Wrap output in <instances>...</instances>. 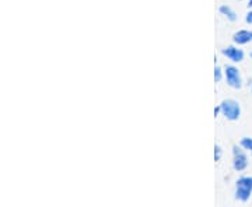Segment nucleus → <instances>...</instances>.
Listing matches in <instances>:
<instances>
[{
    "label": "nucleus",
    "instance_id": "nucleus-1",
    "mask_svg": "<svg viewBox=\"0 0 252 207\" xmlns=\"http://www.w3.org/2000/svg\"><path fill=\"white\" fill-rule=\"evenodd\" d=\"M252 196V177H241L235 182V200L247 203Z\"/></svg>",
    "mask_w": 252,
    "mask_h": 207
},
{
    "label": "nucleus",
    "instance_id": "nucleus-2",
    "mask_svg": "<svg viewBox=\"0 0 252 207\" xmlns=\"http://www.w3.org/2000/svg\"><path fill=\"white\" fill-rule=\"evenodd\" d=\"M220 107H221V115L227 119V120H238L241 117V105L238 101L231 98L223 99L220 102Z\"/></svg>",
    "mask_w": 252,
    "mask_h": 207
},
{
    "label": "nucleus",
    "instance_id": "nucleus-3",
    "mask_svg": "<svg viewBox=\"0 0 252 207\" xmlns=\"http://www.w3.org/2000/svg\"><path fill=\"white\" fill-rule=\"evenodd\" d=\"M248 164H250L248 155L244 151L243 147L241 146L238 147L237 144H234L233 146V168L235 171L241 172L248 168Z\"/></svg>",
    "mask_w": 252,
    "mask_h": 207
},
{
    "label": "nucleus",
    "instance_id": "nucleus-4",
    "mask_svg": "<svg viewBox=\"0 0 252 207\" xmlns=\"http://www.w3.org/2000/svg\"><path fill=\"white\" fill-rule=\"evenodd\" d=\"M224 77L227 84L231 87V89H235V90H240L243 87V77H241V73L240 70L235 67V66H225L224 67Z\"/></svg>",
    "mask_w": 252,
    "mask_h": 207
},
{
    "label": "nucleus",
    "instance_id": "nucleus-5",
    "mask_svg": "<svg viewBox=\"0 0 252 207\" xmlns=\"http://www.w3.org/2000/svg\"><path fill=\"white\" fill-rule=\"evenodd\" d=\"M221 54L224 55L228 60H231V62H234V63H240V62H243L244 56H245L243 49H240L238 46H234V45H230V46H225V48H223V49H221Z\"/></svg>",
    "mask_w": 252,
    "mask_h": 207
},
{
    "label": "nucleus",
    "instance_id": "nucleus-6",
    "mask_svg": "<svg viewBox=\"0 0 252 207\" xmlns=\"http://www.w3.org/2000/svg\"><path fill=\"white\" fill-rule=\"evenodd\" d=\"M233 42L235 45H247L252 42V31L251 30H238L233 34Z\"/></svg>",
    "mask_w": 252,
    "mask_h": 207
},
{
    "label": "nucleus",
    "instance_id": "nucleus-7",
    "mask_svg": "<svg viewBox=\"0 0 252 207\" xmlns=\"http://www.w3.org/2000/svg\"><path fill=\"white\" fill-rule=\"evenodd\" d=\"M219 13L225 17L228 21H235L237 20V13H235L234 10L231 9L230 6H227V4H221L220 7H219Z\"/></svg>",
    "mask_w": 252,
    "mask_h": 207
},
{
    "label": "nucleus",
    "instance_id": "nucleus-8",
    "mask_svg": "<svg viewBox=\"0 0 252 207\" xmlns=\"http://www.w3.org/2000/svg\"><path fill=\"white\" fill-rule=\"evenodd\" d=\"M240 146L243 147L244 150H247V151H250L252 154V137H248V136L243 137L241 142H240Z\"/></svg>",
    "mask_w": 252,
    "mask_h": 207
},
{
    "label": "nucleus",
    "instance_id": "nucleus-9",
    "mask_svg": "<svg viewBox=\"0 0 252 207\" xmlns=\"http://www.w3.org/2000/svg\"><path fill=\"white\" fill-rule=\"evenodd\" d=\"M223 76H224V70L220 66H215V81L220 83L223 80Z\"/></svg>",
    "mask_w": 252,
    "mask_h": 207
},
{
    "label": "nucleus",
    "instance_id": "nucleus-10",
    "mask_svg": "<svg viewBox=\"0 0 252 207\" xmlns=\"http://www.w3.org/2000/svg\"><path fill=\"white\" fill-rule=\"evenodd\" d=\"M223 157V150H221V146L220 144H215V161L219 162Z\"/></svg>",
    "mask_w": 252,
    "mask_h": 207
},
{
    "label": "nucleus",
    "instance_id": "nucleus-11",
    "mask_svg": "<svg viewBox=\"0 0 252 207\" xmlns=\"http://www.w3.org/2000/svg\"><path fill=\"white\" fill-rule=\"evenodd\" d=\"M245 23L247 24H252V9L248 10L247 16H245Z\"/></svg>",
    "mask_w": 252,
    "mask_h": 207
},
{
    "label": "nucleus",
    "instance_id": "nucleus-12",
    "mask_svg": "<svg viewBox=\"0 0 252 207\" xmlns=\"http://www.w3.org/2000/svg\"><path fill=\"white\" fill-rule=\"evenodd\" d=\"M219 114H221V107L220 105H217L216 108H215V118L219 117Z\"/></svg>",
    "mask_w": 252,
    "mask_h": 207
},
{
    "label": "nucleus",
    "instance_id": "nucleus-13",
    "mask_svg": "<svg viewBox=\"0 0 252 207\" xmlns=\"http://www.w3.org/2000/svg\"><path fill=\"white\" fill-rule=\"evenodd\" d=\"M248 9H252V0H248Z\"/></svg>",
    "mask_w": 252,
    "mask_h": 207
},
{
    "label": "nucleus",
    "instance_id": "nucleus-14",
    "mask_svg": "<svg viewBox=\"0 0 252 207\" xmlns=\"http://www.w3.org/2000/svg\"><path fill=\"white\" fill-rule=\"evenodd\" d=\"M251 91H252V83H251Z\"/></svg>",
    "mask_w": 252,
    "mask_h": 207
},
{
    "label": "nucleus",
    "instance_id": "nucleus-15",
    "mask_svg": "<svg viewBox=\"0 0 252 207\" xmlns=\"http://www.w3.org/2000/svg\"><path fill=\"white\" fill-rule=\"evenodd\" d=\"M251 58H252V52H251Z\"/></svg>",
    "mask_w": 252,
    "mask_h": 207
}]
</instances>
